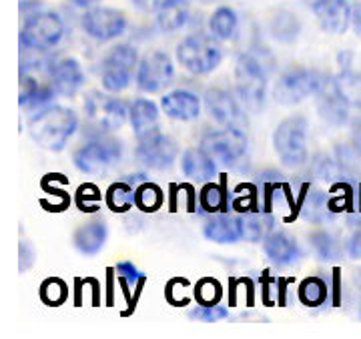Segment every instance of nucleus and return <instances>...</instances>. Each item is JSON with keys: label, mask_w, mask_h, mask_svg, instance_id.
I'll return each instance as SVG.
<instances>
[{"label": "nucleus", "mask_w": 361, "mask_h": 339, "mask_svg": "<svg viewBox=\"0 0 361 339\" xmlns=\"http://www.w3.org/2000/svg\"><path fill=\"white\" fill-rule=\"evenodd\" d=\"M78 117L73 109H66L61 104H49L37 111V115L28 118V132L30 139L39 144L40 149H47L52 153L63 151L68 139L77 132Z\"/></svg>", "instance_id": "1"}, {"label": "nucleus", "mask_w": 361, "mask_h": 339, "mask_svg": "<svg viewBox=\"0 0 361 339\" xmlns=\"http://www.w3.org/2000/svg\"><path fill=\"white\" fill-rule=\"evenodd\" d=\"M271 65L257 52L249 51L239 54L235 65V89L239 101L249 113H259L267 97V77Z\"/></svg>", "instance_id": "2"}, {"label": "nucleus", "mask_w": 361, "mask_h": 339, "mask_svg": "<svg viewBox=\"0 0 361 339\" xmlns=\"http://www.w3.org/2000/svg\"><path fill=\"white\" fill-rule=\"evenodd\" d=\"M85 117L89 121V127L92 129L90 137L109 135L113 130L123 129V125L129 118V109L123 99L115 97V92L90 91L85 97Z\"/></svg>", "instance_id": "3"}, {"label": "nucleus", "mask_w": 361, "mask_h": 339, "mask_svg": "<svg viewBox=\"0 0 361 339\" xmlns=\"http://www.w3.org/2000/svg\"><path fill=\"white\" fill-rule=\"evenodd\" d=\"M177 63L191 75H209L213 73L223 61L219 40L213 35H189L177 44Z\"/></svg>", "instance_id": "4"}, {"label": "nucleus", "mask_w": 361, "mask_h": 339, "mask_svg": "<svg viewBox=\"0 0 361 339\" xmlns=\"http://www.w3.org/2000/svg\"><path fill=\"white\" fill-rule=\"evenodd\" d=\"M273 147L285 167H303L307 163V118L301 115L283 118L273 132Z\"/></svg>", "instance_id": "5"}, {"label": "nucleus", "mask_w": 361, "mask_h": 339, "mask_svg": "<svg viewBox=\"0 0 361 339\" xmlns=\"http://www.w3.org/2000/svg\"><path fill=\"white\" fill-rule=\"evenodd\" d=\"M325 82L327 80L319 70L295 66V68L285 70L283 75L275 80L273 99L279 104H285V106H295V104L303 103L305 99L317 94Z\"/></svg>", "instance_id": "6"}, {"label": "nucleus", "mask_w": 361, "mask_h": 339, "mask_svg": "<svg viewBox=\"0 0 361 339\" xmlns=\"http://www.w3.org/2000/svg\"><path fill=\"white\" fill-rule=\"evenodd\" d=\"M139 51L133 44H116L101 61V82L109 92H123L129 89L139 66Z\"/></svg>", "instance_id": "7"}, {"label": "nucleus", "mask_w": 361, "mask_h": 339, "mask_svg": "<svg viewBox=\"0 0 361 339\" xmlns=\"http://www.w3.org/2000/svg\"><path fill=\"white\" fill-rule=\"evenodd\" d=\"M123 156V144L106 135L92 137L73 153V165L85 175H103Z\"/></svg>", "instance_id": "8"}, {"label": "nucleus", "mask_w": 361, "mask_h": 339, "mask_svg": "<svg viewBox=\"0 0 361 339\" xmlns=\"http://www.w3.org/2000/svg\"><path fill=\"white\" fill-rule=\"evenodd\" d=\"M65 37V23L56 13H35L26 16L20 30V44L25 51H49Z\"/></svg>", "instance_id": "9"}, {"label": "nucleus", "mask_w": 361, "mask_h": 339, "mask_svg": "<svg viewBox=\"0 0 361 339\" xmlns=\"http://www.w3.org/2000/svg\"><path fill=\"white\" fill-rule=\"evenodd\" d=\"M247 147H249V139L245 130L239 127L209 130L201 139V149L217 165H237L247 155Z\"/></svg>", "instance_id": "10"}, {"label": "nucleus", "mask_w": 361, "mask_h": 339, "mask_svg": "<svg viewBox=\"0 0 361 339\" xmlns=\"http://www.w3.org/2000/svg\"><path fill=\"white\" fill-rule=\"evenodd\" d=\"M175 78V66L167 52L151 51L141 56L137 66V87L147 94H155L167 89Z\"/></svg>", "instance_id": "11"}, {"label": "nucleus", "mask_w": 361, "mask_h": 339, "mask_svg": "<svg viewBox=\"0 0 361 339\" xmlns=\"http://www.w3.org/2000/svg\"><path fill=\"white\" fill-rule=\"evenodd\" d=\"M139 144L135 149V156L142 167L151 171H165L175 165L179 156V144L175 139L155 130L142 139H137Z\"/></svg>", "instance_id": "12"}, {"label": "nucleus", "mask_w": 361, "mask_h": 339, "mask_svg": "<svg viewBox=\"0 0 361 339\" xmlns=\"http://www.w3.org/2000/svg\"><path fill=\"white\" fill-rule=\"evenodd\" d=\"M82 28L92 40L109 42L118 39L127 30V16L116 8L92 6L82 16Z\"/></svg>", "instance_id": "13"}, {"label": "nucleus", "mask_w": 361, "mask_h": 339, "mask_svg": "<svg viewBox=\"0 0 361 339\" xmlns=\"http://www.w3.org/2000/svg\"><path fill=\"white\" fill-rule=\"evenodd\" d=\"M205 109L209 117L213 118L215 123L223 125V127L243 129V123H245L243 109L229 91H225L221 87L209 89L205 92Z\"/></svg>", "instance_id": "14"}, {"label": "nucleus", "mask_w": 361, "mask_h": 339, "mask_svg": "<svg viewBox=\"0 0 361 339\" xmlns=\"http://www.w3.org/2000/svg\"><path fill=\"white\" fill-rule=\"evenodd\" d=\"M313 14L319 26L329 35H343L353 20L349 0H315Z\"/></svg>", "instance_id": "15"}, {"label": "nucleus", "mask_w": 361, "mask_h": 339, "mask_svg": "<svg viewBox=\"0 0 361 339\" xmlns=\"http://www.w3.org/2000/svg\"><path fill=\"white\" fill-rule=\"evenodd\" d=\"M49 78L61 97H75L85 87V70L73 56H63L51 63Z\"/></svg>", "instance_id": "16"}, {"label": "nucleus", "mask_w": 361, "mask_h": 339, "mask_svg": "<svg viewBox=\"0 0 361 339\" xmlns=\"http://www.w3.org/2000/svg\"><path fill=\"white\" fill-rule=\"evenodd\" d=\"M161 109L169 118L173 121H195L201 115V99L191 91L177 89L161 97Z\"/></svg>", "instance_id": "17"}, {"label": "nucleus", "mask_w": 361, "mask_h": 339, "mask_svg": "<svg viewBox=\"0 0 361 339\" xmlns=\"http://www.w3.org/2000/svg\"><path fill=\"white\" fill-rule=\"evenodd\" d=\"M203 235H205L209 241L221 243V245L237 243L239 239H243L241 217L227 215V213H215L203 225Z\"/></svg>", "instance_id": "18"}, {"label": "nucleus", "mask_w": 361, "mask_h": 339, "mask_svg": "<svg viewBox=\"0 0 361 339\" xmlns=\"http://www.w3.org/2000/svg\"><path fill=\"white\" fill-rule=\"evenodd\" d=\"M263 251L279 267L293 265V263L301 259V247L295 241V237H291L285 231H271L263 239Z\"/></svg>", "instance_id": "19"}, {"label": "nucleus", "mask_w": 361, "mask_h": 339, "mask_svg": "<svg viewBox=\"0 0 361 339\" xmlns=\"http://www.w3.org/2000/svg\"><path fill=\"white\" fill-rule=\"evenodd\" d=\"M106 239H109V227L103 219H97V221L82 223L78 227L73 235V245L78 253L92 257L103 251Z\"/></svg>", "instance_id": "20"}, {"label": "nucleus", "mask_w": 361, "mask_h": 339, "mask_svg": "<svg viewBox=\"0 0 361 339\" xmlns=\"http://www.w3.org/2000/svg\"><path fill=\"white\" fill-rule=\"evenodd\" d=\"M315 97H317V111H319V117L323 121H327L331 125H343L348 121L349 104L339 97L334 80L325 82L322 91L317 92Z\"/></svg>", "instance_id": "21"}, {"label": "nucleus", "mask_w": 361, "mask_h": 339, "mask_svg": "<svg viewBox=\"0 0 361 339\" xmlns=\"http://www.w3.org/2000/svg\"><path fill=\"white\" fill-rule=\"evenodd\" d=\"M129 123L137 139L159 130V106L151 99H137L129 106Z\"/></svg>", "instance_id": "22"}, {"label": "nucleus", "mask_w": 361, "mask_h": 339, "mask_svg": "<svg viewBox=\"0 0 361 339\" xmlns=\"http://www.w3.org/2000/svg\"><path fill=\"white\" fill-rule=\"evenodd\" d=\"M180 169L185 173V177H189L193 181L209 183L217 175V163L199 147V149H187L183 153Z\"/></svg>", "instance_id": "23"}, {"label": "nucleus", "mask_w": 361, "mask_h": 339, "mask_svg": "<svg viewBox=\"0 0 361 339\" xmlns=\"http://www.w3.org/2000/svg\"><path fill=\"white\" fill-rule=\"evenodd\" d=\"M239 217H241V227H243V239L245 241L257 243V241H263L273 231L275 219H273L271 211L253 209V211L241 213Z\"/></svg>", "instance_id": "24"}, {"label": "nucleus", "mask_w": 361, "mask_h": 339, "mask_svg": "<svg viewBox=\"0 0 361 339\" xmlns=\"http://www.w3.org/2000/svg\"><path fill=\"white\" fill-rule=\"evenodd\" d=\"M191 0H165L157 11V25L165 32H175L189 20Z\"/></svg>", "instance_id": "25"}, {"label": "nucleus", "mask_w": 361, "mask_h": 339, "mask_svg": "<svg viewBox=\"0 0 361 339\" xmlns=\"http://www.w3.org/2000/svg\"><path fill=\"white\" fill-rule=\"evenodd\" d=\"M239 28V16L231 6H219L209 16V32L217 40H231Z\"/></svg>", "instance_id": "26"}, {"label": "nucleus", "mask_w": 361, "mask_h": 339, "mask_svg": "<svg viewBox=\"0 0 361 339\" xmlns=\"http://www.w3.org/2000/svg\"><path fill=\"white\" fill-rule=\"evenodd\" d=\"M135 195H137V187L125 179V181L113 183L106 189L104 201H106V205H109L111 211H115V213H127L135 205Z\"/></svg>", "instance_id": "27"}, {"label": "nucleus", "mask_w": 361, "mask_h": 339, "mask_svg": "<svg viewBox=\"0 0 361 339\" xmlns=\"http://www.w3.org/2000/svg\"><path fill=\"white\" fill-rule=\"evenodd\" d=\"M336 91L339 97L349 104L361 109V73H353V70H341L336 78H334Z\"/></svg>", "instance_id": "28"}, {"label": "nucleus", "mask_w": 361, "mask_h": 339, "mask_svg": "<svg viewBox=\"0 0 361 339\" xmlns=\"http://www.w3.org/2000/svg\"><path fill=\"white\" fill-rule=\"evenodd\" d=\"M229 205V195L225 191V187L219 183H205L201 193H199V207L203 209L209 215L223 213Z\"/></svg>", "instance_id": "29"}, {"label": "nucleus", "mask_w": 361, "mask_h": 339, "mask_svg": "<svg viewBox=\"0 0 361 339\" xmlns=\"http://www.w3.org/2000/svg\"><path fill=\"white\" fill-rule=\"evenodd\" d=\"M269 30L273 39H277L279 42H291V40H295L299 37L301 23L293 13L281 11V13H277L271 18Z\"/></svg>", "instance_id": "30"}, {"label": "nucleus", "mask_w": 361, "mask_h": 339, "mask_svg": "<svg viewBox=\"0 0 361 339\" xmlns=\"http://www.w3.org/2000/svg\"><path fill=\"white\" fill-rule=\"evenodd\" d=\"M299 301L307 307H319L325 303L329 295V287L323 281L322 277H307L301 281V285L297 289Z\"/></svg>", "instance_id": "31"}, {"label": "nucleus", "mask_w": 361, "mask_h": 339, "mask_svg": "<svg viewBox=\"0 0 361 339\" xmlns=\"http://www.w3.org/2000/svg\"><path fill=\"white\" fill-rule=\"evenodd\" d=\"M165 193L155 183L145 181L137 185V195H135V207L141 209L142 213H155L163 207Z\"/></svg>", "instance_id": "32"}, {"label": "nucleus", "mask_w": 361, "mask_h": 339, "mask_svg": "<svg viewBox=\"0 0 361 339\" xmlns=\"http://www.w3.org/2000/svg\"><path fill=\"white\" fill-rule=\"evenodd\" d=\"M66 297H68V285L59 277H49L40 285V300L44 301L47 305H51V307L63 305Z\"/></svg>", "instance_id": "33"}, {"label": "nucleus", "mask_w": 361, "mask_h": 339, "mask_svg": "<svg viewBox=\"0 0 361 339\" xmlns=\"http://www.w3.org/2000/svg\"><path fill=\"white\" fill-rule=\"evenodd\" d=\"M223 295V287L213 277H203L195 287V297L199 305H217Z\"/></svg>", "instance_id": "34"}, {"label": "nucleus", "mask_w": 361, "mask_h": 339, "mask_svg": "<svg viewBox=\"0 0 361 339\" xmlns=\"http://www.w3.org/2000/svg\"><path fill=\"white\" fill-rule=\"evenodd\" d=\"M101 201H103V197H101V189H99L97 185L85 183V185L78 187L77 205L80 211H85V213H94V211H99V207H101Z\"/></svg>", "instance_id": "35"}, {"label": "nucleus", "mask_w": 361, "mask_h": 339, "mask_svg": "<svg viewBox=\"0 0 361 339\" xmlns=\"http://www.w3.org/2000/svg\"><path fill=\"white\" fill-rule=\"evenodd\" d=\"M231 205L239 215L247 213V211H253V209H259L257 189L253 185H239L235 189V197H233Z\"/></svg>", "instance_id": "36"}, {"label": "nucleus", "mask_w": 361, "mask_h": 339, "mask_svg": "<svg viewBox=\"0 0 361 339\" xmlns=\"http://www.w3.org/2000/svg\"><path fill=\"white\" fill-rule=\"evenodd\" d=\"M303 213L310 221L322 223L327 215H331L329 211V199H325L322 193H313L305 199V205H303Z\"/></svg>", "instance_id": "37"}, {"label": "nucleus", "mask_w": 361, "mask_h": 339, "mask_svg": "<svg viewBox=\"0 0 361 339\" xmlns=\"http://www.w3.org/2000/svg\"><path fill=\"white\" fill-rule=\"evenodd\" d=\"M310 241H311V247H313V251L319 255V259L331 261L334 257H336V253H337L336 239L327 233V231H315V233H311Z\"/></svg>", "instance_id": "38"}, {"label": "nucleus", "mask_w": 361, "mask_h": 339, "mask_svg": "<svg viewBox=\"0 0 361 339\" xmlns=\"http://www.w3.org/2000/svg\"><path fill=\"white\" fill-rule=\"evenodd\" d=\"M116 275H118V279H121V283L125 287H129V289H137V291H141L142 283L147 281V277L137 269V265H133L130 261H121V263H116Z\"/></svg>", "instance_id": "39"}, {"label": "nucleus", "mask_w": 361, "mask_h": 339, "mask_svg": "<svg viewBox=\"0 0 361 339\" xmlns=\"http://www.w3.org/2000/svg\"><path fill=\"white\" fill-rule=\"evenodd\" d=\"M189 317L191 319H197V321H221L225 317H229V309L223 307V305H199L189 312Z\"/></svg>", "instance_id": "40"}, {"label": "nucleus", "mask_w": 361, "mask_h": 339, "mask_svg": "<svg viewBox=\"0 0 361 339\" xmlns=\"http://www.w3.org/2000/svg\"><path fill=\"white\" fill-rule=\"evenodd\" d=\"M18 255H20V259H18V269H20V273H25V271H28V269L35 265V261H37V251H35V247H32L26 239H23L20 245H18Z\"/></svg>", "instance_id": "41"}, {"label": "nucleus", "mask_w": 361, "mask_h": 339, "mask_svg": "<svg viewBox=\"0 0 361 339\" xmlns=\"http://www.w3.org/2000/svg\"><path fill=\"white\" fill-rule=\"evenodd\" d=\"M348 255L351 259H361V227L348 241Z\"/></svg>", "instance_id": "42"}, {"label": "nucleus", "mask_w": 361, "mask_h": 339, "mask_svg": "<svg viewBox=\"0 0 361 339\" xmlns=\"http://www.w3.org/2000/svg\"><path fill=\"white\" fill-rule=\"evenodd\" d=\"M139 6H142V8H147V11H159V6L165 2V0H135Z\"/></svg>", "instance_id": "43"}, {"label": "nucleus", "mask_w": 361, "mask_h": 339, "mask_svg": "<svg viewBox=\"0 0 361 339\" xmlns=\"http://www.w3.org/2000/svg\"><path fill=\"white\" fill-rule=\"evenodd\" d=\"M97 2H99V0H73L75 6H78V8H87V11L92 8V6H97Z\"/></svg>", "instance_id": "44"}, {"label": "nucleus", "mask_w": 361, "mask_h": 339, "mask_svg": "<svg viewBox=\"0 0 361 339\" xmlns=\"http://www.w3.org/2000/svg\"><path fill=\"white\" fill-rule=\"evenodd\" d=\"M355 137L360 139V143H361V123L360 125H355Z\"/></svg>", "instance_id": "45"}, {"label": "nucleus", "mask_w": 361, "mask_h": 339, "mask_svg": "<svg viewBox=\"0 0 361 339\" xmlns=\"http://www.w3.org/2000/svg\"><path fill=\"white\" fill-rule=\"evenodd\" d=\"M201 2H213V0H201Z\"/></svg>", "instance_id": "46"}, {"label": "nucleus", "mask_w": 361, "mask_h": 339, "mask_svg": "<svg viewBox=\"0 0 361 339\" xmlns=\"http://www.w3.org/2000/svg\"><path fill=\"white\" fill-rule=\"evenodd\" d=\"M360 315H361V307H360Z\"/></svg>", "instance_id": "47"}]
</instances>
